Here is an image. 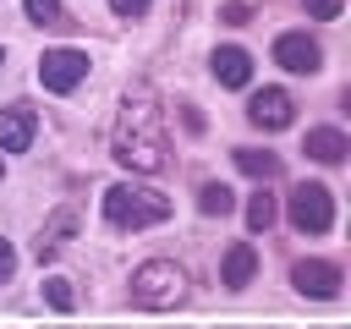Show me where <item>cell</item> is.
Returning <instances> with one entry per match:
<instances>
[{
    "instance_id": "obj_1",
    "label": "cell",
    "mask_w": 351,
    "mask_h": 329,
    "mask_svg": "<svg viewBox=\"0 0 351 329\" xmlns=\"http://www.w3.org/2000/svg\"><path fill=\"white\" fill-rule=\"evenodd\" d=\"M115 159L137 175H154L165 164V121H159V104L148 88H137L126 104H121V121H115Z\"/></svg>"
},
{
    "instance_id": "obj_2",
    "label": "cell",
    "mask_w": 351,
    "mask_h": 329,
    "mask_svg": "<svg viewBox=\"0 0 351 329\" xmlns=\"http://www.w3.org/2000/svg\"><path fill=\"white\" fill-rule=\"evenodd\" d=\"M104 219L115 230H148V225H165L170 219V197L154 192V186H132V181H115L104 192Z\"/></svg>"
},
{
    "instance_id": "obj_3",
    "label": "cell",
    "mask_w": 351,
    "mask_h": 329,
    "mask_svg": "<svg viewBox=\"0 0 351 329\" xmlns=\"http://www.w3.org/2000/svg\"><path fill=\"white\" fill-rule=\"evenodd\" d=\"M132 302H137V307H148V313L181 307V302H186V274H181L176 263L154 258V263H143V269L132 274Z\"/></svg>"
},
{
    "instance_id": "obj_4",
    "label": "cell",
    "mask_w": 351,
    "mask_h": 329,
    "mask_svg": "<svg viewBox=\"0 0 351 329\" xmlns=\"http://www.w3.org/2000/svg\"><path fill=\"white\" fill-rule=\"evenodd\" d=\"M291 225H296L302 236H324V230L335 225V197H329V186L302 181V186L291 192Z\"/></svg>"
},
{
    "instance_id": "obj_5",
    "label": "cell",
    "mask_w": 351,
    "mask_h": 329,
    "mask_svg": "<svg viewBox=\"0 0 351 329\" xmlns=\"http://www.w3.org/2000/svg\"><path fill=\"white\" fill-rule=\"evenodd\" d=\"M82 77H88V55H82V49H44L38 82H44L49 93H71Z\"/></svg>"
},
{
    "instance_id": "obj_6",
    "label": "cell",
    "mask_w": 351,
    "mask_h": 329,
    "mask_svg": "<svg viewBox=\"0 0 351 329\" xmlns=\"http://www.w3.org/2000/svg\"><path fill=\"white\" fill-rule=\"evenodd\" d=\"M274 60H280L285 71H296V77H313V71L324 66V49H318V38H307V33H280V38H274Z\"/></svg>"
},
{
    "instance_id": "obj_7",
    "label": "cell",
    "mask_w": 351,
    "mask_h": 329,
    "mask_svg": "<svg viewBox=\"0 0 351 329\" xmlns=\"http://www.w3.org/2000/svg\"><path fill=\"white\" fill-rule=\"evenodd\" d=\"M247 121H252V126H263V132H280V126H291V121H296V104H291V93H285V88H263V93H252V99H247Z\"/></svg>"
},
{
    "instance_id": "obj_8",
    "label": "cell",
    "mask_w": 351,
    "mask_h": 329,
    "mask_svg": "<svg viewBox=\"0 0 351 329\" xmlns=\"http://www.w3.org/2000/svg\"><path fill=\"white\" fill-rule=\"evenodd\" d=\"M291 285L302 296H313V302H329V296H340V269L324 263V258H307V263L291 269Z\"/></svg>"
},
{
    "instance_id": "obj_9",
    "label": "cell",
    "mask_w": 351,
    "mask_h": 329,
    "mask_svg": "<svg viewBox=\"0 0 351 329\" xmlns=\"http://www.w3.org/2000/svg\"><path fill=\"white\" fill-rule=\"evenodd\" d=\"M33 132H38V115L27 104H5L0 110V154H22L33 143Z\"/></svg>"
},
{
    "instance_id": "obj_10",
    "label": "cell",
    "mask_w": 351,
    "mask_h": 329,
    "mask_svg": "<svg viewBox=\"0 0 351 329\" xmlns=\"http://www.w3.org/2000/svg\"><path fill=\"white\" fill-rule=\"evenodd\" d=\"M252 274H258V252H252V241H230L225 258H219V285L241 291V285H252Z\"/></svg>"
},
{
    "instance_id": "obj_11",
    "label": "cell",
    "mask_w": 351,
    "mask_h": 329,
    "mask_svg": "<svg viewBox=\"0 0 351 329\" xmlns=\"http://www.w3.org/2000/svg\"><path fill=\"white\" fill-rule=\"evenodd\" d=\"M214 77L225 82V88H247L252 82V55L247 49H236V44H225V49H214Z\"/></svg>"
},
{
    "instance_id": "obj_12",
    "label": "cell",
    "mask_w": 351,
    "mask_h": 329,
    "mask_svg": "<svg viewBox=\"0 0 351 329\" xmlns=\"http://www.w3.org/2000/svg\"><path fill=\"white\" fill-rule=\"evenodd\" d=\"M307 159H318V164H340L351 148H346V137L335 132V126H318V132H307V148H302Z\"/></svg>"
},
{
    "instance_id": "obj_13",
    "label": "cell",
    "mask_w": 351,
    "mask_h": 329,
    "mask_svg": "<svg viewBox=\"0 0 351 329\" xmlns=\"http://www.w3.org/2000/svg\"><path fill=\"white\" fill-rule=\"evenodd\" d=\"M71 225H77V219H71V208H60V214L49 219V230L38 236V263H44V258H55V252L66 247V230H71Z\"/></svg>"
},
{
    "instance_id": "obj_14",
    "label": "cell",
    "mask_w": 351,
    "mask_h": 329,
    "mask_svg": "<svg viewBox=\"0 0 351 329\" xmlns=\"http://www.w3.org/2000/svg\"><path fill=\"white\" fill-rule=\"evenodd\" d=\"M236 164H241L252 181H269V175L280 170V159H274V154H263V148H236Z\"/></svg>"
},
{
    "instance_id": "obj_15",
    "label": "cell",
    "mask_w": 351,
    "mask_h": 329,
    "mask_svg": "<svg viewBox=\"0 0 351 329\" xmlns=\"http://www.w3.org/2000/svg\"><path fill=\"white\" fill-rule=\"evenodd\" d=\"M197 208H203L208 219H214V214H230V208H236V192H230V186H219V181H208V186L197 192Z\"/></svg>"
},
{
    "instance_id": "obj_16",
    "label": "cell",
    "mask_w": 351,
    "mask_h": 329,
    "mask_svg": "<svg viewBox=\"0 0 351 329\" xmlns=\"http://www.w3.org/2000/svg\"><path fill=\"white\" fill-rule=\"evenodd\" d=\"M247 225H252V230H269V225H274V197H269V192H252V197H247Z\"/></svg>"
},
{
    "instance_id": "obj_17",
    "label": "cell",
    "mask_w": 351,
    "mask_h": 329,
    "mask_svg": "<svg viewBox=\"0 0 351 329\" xmlns=\"http://www.w3.org/2000/svg\"><path fill=\"white\" fill-rule=\"evenodd\" d=\"M44 302H49L55 313H71V302H77V296H71V280L49 274V280H44Z\"/></svg>"
},
{
    "instance_id": "obj_18",
    "label": "cell",
    "mask_w": 351,
    "mask_h": 329,
    "mask_svg": "<svg viewBox=\"0 0 351 329\" xmlns=\"http://www.w3.org/2000/svg\"><path fill=\"white\" fill-rule=\"evenodd\" d=\"M27 22H38V27H60L66 11H60V0H27Z\"/></svg>"
},
{
    "instance_id": "obj_19",
    "label": "cell",
    "mask_w": 351,
    "mask_h": 329,
    "mask_svg": "<svg viewBox=\"0 0 351 329\" xmlns=\"http://www.w3.org/2000/svg\"><path fill=\"white\" fill-rule=\"evenodd\" d=\"M302 5H307V16H318V22H335L346 0H302Z\"/></svg>"
},
{
    "instance_id": "obj_20",
    "label": "cell",
    "mask_w": 351,
    "mask_h": 329,
    "mask_svg": "<svg viewBox=\"0 0 351 329\" xmlns=\"http://www.w3.org/2000/svg\"><path fill=\"white\" fill-rule=\"evenodd\" d=\"M247 16H252V11H247L241 0H230V5H219V22H230V27H241Z\"/></svg>"
},
{
    "instance_id": "obj_21",
    "label": "cell",
    "mask_w": 351,
    "mask_h": 329,
    "mask_svg": "<svg viewBox=\"0 0 351 329\" xmlns=\"http://www.w3.org/2000/svg\"><path fill=\"white\" fill-rule=\"evenodd\" d=\"M148 5H154V0H110V11H115V16H143Z\"/></svg>"
},
{
    "instance_id": "obj_22",
    "label": "cell",
    "mask_w": 351,
    "mask_h": 329,
    "mask_svg": "<svg viewBox=\"0 0 351 329\" xmlns=\"http://www.w3.org/2000/svg\"><path fill=\"white\" fill-rule=\"evenodd\" d=\"M11 269H16V252H11V241L0 236V280H11Z\"/></svg>"
},
{
    "instance_id": "obj_23",
    "label": "cell",
    "mask_w": 351,
    "mask_h": 329,
    "mask_svg": "<svg viewBox=\"0 0 351 329\" xmlns=\"http://www.w3.org/2000/svg\"><path fill=\"white\" fill-rule=\"evenodd\" d=\"M0 66H5V49H0Z\"/></svg>"
},
{
    "instance_id": "obj_24",
    "label": "cell",
    "mask_w": 351,
    "mask_h": 329,
    "mask_svg": "<svg viewBox=\"0 0 351 329\" xmlns=\"http://www.w3.org/2000/svg\"><path fill=\"white\" fill-rule=\"evenodd\" d=\"M0 170H5V164H0Z\"/></svg>"
}]
</instances>
